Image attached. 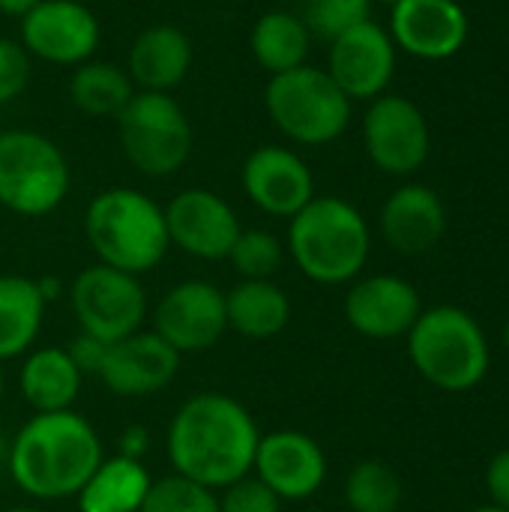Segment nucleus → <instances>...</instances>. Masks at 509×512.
I'll return each mask as SVG.
<instances>
[{
	"label": "nucleus",
	"instance_id": "obj_32",
	"mask_svg": "<svg viewBox=\"0 0 509 512\" xmlns=\"http://www.w3.org/2000/svg\"><path fill=\"white\" fill-rule=\"evenodd\" d=\"M33 78V57L18 39L0 36V105L15 102Z\"/></svg>",
	"mask_w": 509,
	"mask_h": 512
},
{
	"label": "nucleus",
	"instance_id": "obj_11",
	"mask_svg": "<svg viewBox=\"0 0 509 512\" xmlns=\"http://www.w3.org/2000/svg\"><path fill=\"white\" fill-rule=\"evenodd\" d=\"M153 333H159L180 357L216 348L228 333L225 294L204 279L174 285L153 309Z\"/></svg>",
	"mask_w": 509,
	"mask_h": 512
},
{
	"label": "nucleus",
	"instance_id": "obj_31",
	"mask_svg": "<svg viewBox=\"0 0 509 512\" xmlns=\"http://www.w3.org/2000/svg\"><path fill=\"white\" fill-rule=\"evenodd\" d=\"M300 18L312 36L333 42L339 33L372 18V0H306Z\"/></svg>",
	"mask_w": 509,
	"mask_h": 512
},
{
	"label": "nucleus",
	"instance_id": "obj_21",
	"mask_svg": "<svg viewBox=\"0 0 509 512\" xmlns=\"http://www.w3.org/2000/svg\"><path fill=\"white\" fill-rule=\"evenodd\" d=\"M192 39L174 24H153L141 30L129 48V78L150 93H171L192 69Z\"/></svg>",
	"mask_w": 509,
	"mask_h": 512
},
{
	"label": "nucleus",
	"instance_id": "obj_10",
	"mask_svg": "<svg viewBox=\"0 0 509 512\" xmlns=\"http://www.w3.org/2000/svg\"><path fill=\"white\" fill-rule=\"evenodd\" d=\"M363 147L372 165L390 177L417 174L432 153V129L417 102L384 93L363 114Z\"/></svg>",
	"mask_w": 509,
	"mask_h": 512
},
{
	"label": "nucleus",
	"instance_id": "obj_42",
	"mask_svg": "<svg viewBox=\"0 0 509 512\" xmlns=\"http://www.w3.org/2000/svg\"><path fill=\"white\" fill-rule=\"evenodd\" d=\"M372 3H375V0H372ZM378 3H384V6H396L399 0H378Z\"/></svg>",
	"mask_w": 509,
	"mask_h": 512
},
{
	"label": "nucleus",
	"instance_id": "obj_7",
	"mask_svg": "<svg viewBox=\"0 0 509 512\" xmlns=\"http://www.w3.org/2000/svg\"><path fill=\"white\" fill-rule=\"evenodd\" d=\"M69 162L63 150L33 129H0V207L39 219L69 195Z\"/></svg>",
	"mask_w": 509,
	"mask_h": 512
},
{
	"label": "nucleus",
	"instance_id": "obj_35",
	"mask_svg": "<svg viewBox=\"0 0 509 512\" xmlns=\"http://www.w3.org/2000/svg\"><path fill=\"white\" fill-rule=\"evenodd\" d=\"M105 342L87 336V333H78V339L69 342V357L75 360V366L81 369V375H96L99 366H102V357H105Z\"/></svg>",
	"mask_w": 509,
	"mask_h": 512
},
{
	"label": "nucleus",
	"instance_id": "obj_9",
	"mask_svg": "<svg viewBox=\"0 0 509 512\" xmlns=\"http://www.w3.org/2000/svg\"><path fill=\"white\" fill-rule=\"evenodd\" d=\"M69 303L81 333L105 345L132 336L147 321V291L141 279L99 261L75 276Z\"/></svg>",
	"mask_w": 509,
	"mask_h": 512
},
{
	"label": "nucleus",
	"instance_id": "obj_16",
	"mask_svg": "<svg viewBox=\"0 0 509 512\" xmlns=\"http://www.w3.org/2000/svg\"><path fill=\"white\" fill-rule=\"evenodd\" d=\"M252 474L282 504L306 501L318 495L327 480V456L312 435L297 429H276L261 435Z\"/></svg>",
	"mask_w": 509,
	"mask_h": 512
},
{
	"label": "nucleus",
	"instance_id": "obj_39",
	"mask_svg": "<svg viewBox=\"0 0 509 512\" xmlns=\"http://www.w3.org/2000/svg\"><path fill=\"white\" fill-rule=\"evenodd\" d=\"M501 342H504V348H507V354H509V318H507V324H504V333H501Z\"/></svg>",
	"mask_w": 509,
	"mask_h": 512
},
{
	"label": "nucleus",
	"instance_id": "obj_36",
	"mask_svg": "<svg viewBox=\"0 0 509 512\" xmlns=\"http://www.w3.org/2000/svg\"><path fill=\"white\" fill-rule=\"evenodd\" d=\"M147 450H150V435H147V429H141V426L123 429V435H120V453H117V456L144 462Z\"/></svg>",
	"mask_w": 509,
	"mask_h": 512
},
{
	"label": "nucleus",
	"instance_id": "obj_14",
	"mask_svg": "<svg viewBox=\"0 0 509 512\" xmlns=\"http://www.w3.org/2000/svg\"><path fill=\"white\" fill-rule=\"evenodd\" d=\"M327 72L351 102L384 96L396 75V45L387 27L369 18L339 33L327 51Z\"/></svg>",
	"mask_w": 509,
	"mask_h": 512
},
{
	"label": "nucleus",
	"instance_id": "obj_13",
	"mask_svg": "<svg viewBox=\"0 0 509 512\" xmlns=\"http://www.w3.org/2000/svg\"><path fill=\"white\" fill-rule=\"evenodd\" d=\"M162 210L171 246L198 261H225L243 231L234 207L213 189H183Z\"/></svg>",
	"mask_w": 509,
	"mask_h": 512
},
{
	"label": "nucleus",
	"instance_id": "obj_8",
	"mask_svg": "<svg viewBox=\"0 0 509 512\" xmlns=\"http://www.w3.org/2000/svg\"><path fill=\"white\" fill-rule=\"evenodd\" d=\"M114 120L120 150L138 174L159 180L186 165L195 135L183 105L171 93L135 90Z\"/></svg>",
	"mask_w": 509,
	"mask_h": 512
},
{
	"label": "nucleus",
	"instance_id": "obj_2",
	"mask_svg": "<svg viewBox=\"0 0 509 512\" xmlns=\"http://www.w3.org/2000/svg\"><path fill=\"white\" fill-rule=\"evenodd\" d=\"M105 459L99 432L75 411L33 414L9 444V477L36 501H66L81 492Z\"/></svg>",
	"mask_w": 509,
	"mask_h": 512
},
{
	"label": "nucleus",
	"instance_id": "obj_23",
	"mask_svg": "<svg viewBox=\"0 0 509 512\" xmlns=\"http://www.w3.org/2000/svg\"><path fill=\"white\" fill-rule=\"evenodd\" d=\"M225 318L243 339H273L291 324V300L273 279H240L225 294Z\"/></svg>",
	"mask_w": 509,
	"mask_h": 512
},
{
	"label": "nucleus",
	"instance_id": "obj_1",
	"mask_svg": "<svg viewBox=\"0 0 509 512\" xmlns=\"http://www.w3.org/2000/svg\"><path fill=\"white\" fill-rule=\"evenodd\" d=\"M261 432L243 402L225 393H195L186 399L165 435L174 474L213 492L252 474Z\"/></svg>",
	"mask_w": 509,
	"mask_h": 512
},
{
	"label": "nucleus",
	"instance_id": "obj_12",
	"mask_svg": "<svg viewBox=\"0 0 509 512\" xmlns=\"http://www.w3.org/2000/svg\"><path fill=\"white\" fill-rule=\"evenodd\" d=\"M102 39L99 18L78 0H42L21 18V45L30 57L57 66H81L93 60Z\"/></svg>",
	"mask_w": 509,
	"mask_h": 512
},
{
	"label": "nucleus",
	"instance_id": "obj_19",
	"mask_svg": "<svg viewBox=\"0 0 509 512\" xmlns=\"http://www.w3.org/2000/svg\"><path fill=\"white\" fill-rule=\"evenodd\" d=\"M180 372V354L153 330H135L132 336L105 348L99 381L120 399H144L162 393Z\"/></svg>",
	"mask_w": 509,
	"mask_h": 512
},
{
	"label": "nucleus",
	"instance_id": "obj_6",
	"mask_svg": "<svg viewBox=\"0 0 509 512\" xmlns=\"http://www.w3.org/2000/svg\"><path fill=\"white\" fill-rule=\"evenodd\" d=\"M351 105L354 102L339 90L330 72L309 63L270 75L264 90V108L273 126L303 147L339 141L351 123Z\"/></svg>",
	"mask_w": 509,
	"mask_h": 512
},
{
	"label": "nucleus",
	"instance_id": "obj_4",
	"mask_svg": "<svg viewBox=\"0 0 509 512\" xmlns=\"http://www.w3.org/2000/svg\"><path fill=\"white\" fill-rule=\"evenodd\" d=\"M84 234L99 264L141 276L159 267L171 249L165 210L144 192L111 186L84 210Z\"/></svg>",
	"mask_w": 509,
	"mask_h": 512
},
{
	"label": "nucleus",
	"instance_id": "obj_33",
	"mask_svg": "<svg viewBox=\"0 0 509 512\" xmlns=\"http://www.w3.org/2000/svg\"><path fill=\"white\" fill-rule=\"evenodd\" d=\"M219 512H282V501L255 474H249L222 489Z\"/></svg>",
	"mask_w": 509,
	"mask_h": 512
},
{
	"label": "nucleus",
	"instance_id": "obj_41",
	"mask_svg": "<svg viewBox=\"0 0 509 512\" xmlns=\"http://www.w3.org/2000/svg\"><path fill=\"white\" fill-rule=\"evenodd\" d=\"M9 512H45V510H39V507H15V510H9Z\"/></svg>",
	"mask_w": 509,
	"mask_h": 512
},
{
	"label": "nucleus",
	"instance_id": "obj_43",
	"mask_svg": "<svg viewBox=\"0 0 509 512\" xmlns=\"http://www.w3.org/2000/svg\"><path fill=\"white\" fill-rule=\"evenodd\" d=\"M0 399H3V369H0Z\"/></svg>",
	"mask_w": 509,
	"mask_h": 512
},
{
	"label": "nucleus",
	"instance_id": "obj_29",
	"mask_svg": "<svg viewBox=\"0 0 509 512\" xmlns=\"http://www.w3.org/2000/svg\"><path fill=\"white\" fill-rule=\"evenodd\" d=\"M240 279H273L285 261V246L264 228H243L228 258Z\"/></svg>",
	"mask_w": 509,
	"mask_h": 512
},
{
	"label": "nucleus",
	"instance_id": "obj_17",
	"mask_svg": "<svg viewBox=\"0 0 509 512\" xmlns=\"http://www.w3.org/2000/svg\"><path fill=\"white\" fill-rule=\"evenodd\" d=\"M387 33L396 51L417 60H450L465 48L471 21L459 0H399L390 6Z\"/></svg>",
	"mask_w": 509,
	"mask_h": 512
},
{
	"label": "nucleus",
	"instance_id": "obj_5",
	"mask_svg": "<svg viewBox=\"0 0 509 512\" xmlns=\"http://www.w3.org/2000/svg\"><path fill=\"white\" fill-rule=\"evenodd\" d=\"M405 339L417 375L444 393H468L489 375V336L483 324L459 306L423 309Z\"/></svg>",
	"mask_w": 509,
	"mask_h": 512
},
{
	"label": "nucleus",
	"instance_id": "obj_20",
	"mask_svg": "<svg viewBox=\"0 0 509 512\" xmlns=\"http://www.w3.org/2000/svg\"><path fill=\"white\" fill-rule=\"evenodd\" d=\"M381 234L399 255H423L447 234L444 198L423 183H405L381 207Z\"/></svg>",
	"mask_w": 509,
	"mask_h": 512
},
{
	"label": "nucleus",
	"instance_id": "obj_37",
	"mask_svg": "<svg viewBox=\"0 0 509 512\" xmlns=\"http://www.w3.org/2000/svg\"><path fill=\"white\" fill-rule=\"evenodd\" d=\"M42 0H0V12L9 18H24L30 9H36Z\"/></svg>",
	"mask_w": 509,
	"mask_h": 512
},
{
	"label": "nucleus",
	"instance_id": "obj_15",
	"mask_svg": "<svg viewBox=\"0 0 509 512\" xmlns=\"http://www.w3.org/2000/svg\"><path fill=\"white\" fill-rule=\"evenodd\" d=\"M345 321L354 333L375 342L402 339L423 312L420 291L393 273L357 276L345 294Z\"/></svg>",
	"mask_w": 509,
	"mask_h": 512
},
{
	"label": "nucleus",
	"instance_id": "obj_25",
	"mask_svg": "<svg viewBox=\"0 0 509 512\" xmlns=\"http://www.w3.org/2000/svg\"><path fill=\"white\" fill-rule=\"evenodd\" d=\"M45 297L39 294L36 279L3 273L0 276V363L24 357L45 318Z\"/></svg>",
	"mask_w": 509,
	"mask_h": 512
},
{
	"label": "nucleus",
	"instance_id": "obj_27",
	"mask_svg": "<svg viewBox=\"0 0 509 512\" xmlns=\"http://www.w3.org/2000/svg\"><path fill=\"white\" fill-rule=\"evenodd\" d=\"M69 96L75 108L90 117H117L135 96V84L117 63L87 60L72 69Z\"/></svg>",
	"mask_w": 509,
	"mask_h": 512
},
{
	"label": "nucleus",
	"instance_id": "obj_22",
	"mask_svg": "<svg viewBox=\"0 0 509 512\" xmlns=\"http://www.w3.org/2000/svg\"><path fill=\"white\" fill-rule=\"evenodd\" d=\"M81 381L84 375L66 348H30L18 369V393L33 414L72 411Z\"/></svg>",
	"mask_w": 509,
	"mask_h": 512
},
{
	"label": "nucleus",
	"instance_id": "obj_30",
	"mask_svg": "<svg viewBox=\"0 0 509 512\" xmlns=\"http://www.w3.org/2000/svg\"><path fill=\"white\" fill-rule=\"evenodd\" d=\"M138 512H219V492L180 474H168L150 483Z\"/></svg>",
	"mask_w": 509,
	"mask_h": 512
},
{
	"label": "nucleus",
	"instance_id": "obj_38",
	"mask_svg": "<svg viewBox=\"0 0 509 512\" xmlns=\"http://www.w3.org/2000/svg\"><path fill=\"white\" fill-rule=\"evenodd\" d=\"M36 285H39V294L45 297V303L60 297V282L57 279H36Z\"/></svg>",
	"mask_w": 509,
	"mask_h": 512
},
{
	"label": "nucleus",
	"instance_id": "obj_24",
	"mask_svg": "<svg viewBox=\"0 0 509 512\" xmlns=\"http://www.w3.org/2000/svg\"><path fill=\"white\" fill-rule=\"evenodd\" d=\"M150 483L153 477L144 462L111 456L99 462V468L75 495V504L78 512H138Z\"/></svg>",
	"mask_w": 509,
	"mask_h": 512
},
{
	"label": "nucleus",
	"instance_id": "obj_3",
	"mask_svg": "<svg viewBox=\"0 0 509 512\" xmlns=\"http://www.w3.org/2000/svg\"><path fill=\"white\" fill-rule=\"evenodd\" d=\"M288 222V252L306 279L348 285L363 273L372 252V231L351 201L315 195Z\"/></svg>",
	"mask_w": 509,
	"mask_h": 512
},
{
	"label": "nucleus",
	"instance_id": "obj_28",
	"mask_svg": "<svg viewBox=\"0 0 509 512\" xmlns=\"http://www.w3.org/2000/svg\"><path fill=\"white\" fill-rule=\"evenodd\" d=\"M402 498V477L387 462L366 459L345 477V504L351 512H399Z\"/></svg>",
	"mask_w": 509,
	"mask_h": 512
},
{
	"label": "nucleus",
	"instance_id": "obj_26",
	"mask_svg": "<svg viewBox=\"0 0 509 512\" xmlns=\"http://www.w3.org/2000/svg\"><path fill=\"white\" fill-rule=\"evenodd\" d=\"M249 48H252L255 63L267 75H282L309 60L312 33L300 15L288 9H273L255 21L249 33Z\"/></svg>",
	"mask_w": 509,
	"mask_h": 512
},
{
	"label": "nucleus",
	"instance_id": "obj_18",
	"mask_svg": "<svg viewBox=\"0 0 509 512\" xmlns=\"http://www.w3.org/2000/svg\"><path fill=\"white\" fill-rule=\"evenodd\" d=\"M246 198L267 216L291 219L315 198L312 168L300 153L279 144L255 147L240 171Z\"/></svg>",
	"mask_w": 509,
	"mask_h": 512
},
{
	"label": "nucleus",
	"instance_id": "obj_34",
	"mask_svg": "<svg viewBox=\"0 0 509 512\" xmlns=\"http://www.w3.org/2000/svg\"><path fill=\"white\" fill-rule=\"evenodd\" d=\"M486 492L495 507L509 512V447L501 450L498 456H492V462L486 468Z\"/></svg>",
	"mask_w": 509,
	"mask_h": 512
},
{
	"label": "nucleus",
	"instance_id": "obj_40",
	"mask_svg": "<svg viewBox=\"0 0 509 512\" xmlns=\"http://www.w3.org/2000/svg\"><path fill=\"white\" fill-rule=\"evenodd\" d=\"M471 512H507V510H501V507H495V504H486V507H477V510H471Z\"/></svg>",
	"mask_w": 509,
	"mask_h": 512
}]
</instances>
